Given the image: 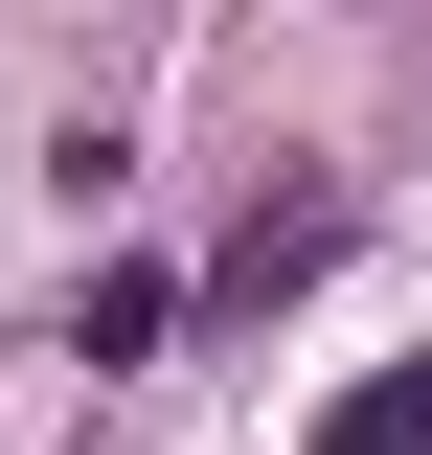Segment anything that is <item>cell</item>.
Masks as SVG:
<instances>
[{"instance_id":"1","label":"cell","mask_w":432,"mask_h":455,"mask_svg":"<svg viewBox=\"0 0 432 455\" xmlns=\"http://www.w3.org/2000/svg\"><path fill=\"white\" fill-rule=\"evenodd\" d=\"M160 341H182V274H92L68 296V364H160Z\"/></svg>"},{"instance_id":"2","label":"cell","mask_w":432,"mask_h":455,"mask_svg":"<svg viewBox=\"0 0 432 455\" xmlns=\"http://www.w3.org/2000/svg\"><path fill=\"white\" fill-rule=\"evenodd\" d=\"M319 455H432V364H364V387L319 410Z\"/></svg>"},{"instance_id":"3","label":"cell","mask_w":432,"mask_h":455,"mask_svg":"<svg viewBox=\"0 0 432 455\" xmlns=\"http://www.w3.org/2000/svg\"><path fill=\"white\" fill-rule=\"evenodd\" d=\"M319 251H341V205H273V228H228V296H296Z\"/></svg>"}]
</instances>
